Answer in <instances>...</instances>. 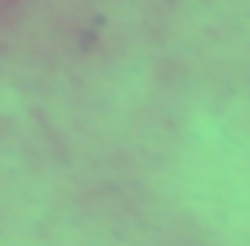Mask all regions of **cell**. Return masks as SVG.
I'll list each match as a JSON object with an SVG mask.
<instances>
[]
</instances>
